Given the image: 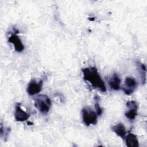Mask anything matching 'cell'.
Segmentation results:
<instances>
[{
    "label": "cell",
    "instance_id": "cell-1",
    "mask_svg": "<svg viewBox=\"0 0 147 147\" xmlns=\"http://www.w3.org/2000/svg\"><path fill=\"white\" fill-rule=\"evenodd\" d=\"M83 79L88 82L94 88L101 92L106 91V87L104 81L99 74L96 67H90L82 68Z\"/></svg>",
    "mask_w": 147,
    "mask_h": 147
},
{
    "label": "cell",
    "instance_id": "cell-2",
    "mask_svg": "<svg viewBox=\"0 0 147 147\" xmlns=\"http://www.w3.org/2000/svg\"><path fill=\"white\" fill-rule=\"evenodd\" d=\"M35 107L44 114H47L52 105L51 99L46 95L41 94L37 95L34 99Z\"/></svg>",
    "mask_w": 147,
    "mask_h": 147
},
{
    "label": "cell",
    "instance_id": "cell-3",
    "mask_svg": "<svg viewBox=\"0 0 147 147\" xmlns=\"http://www.w3.org/2000/svg\"><path fill=\"white\" fill-rule=\"evenodd\" d=\"M82 115L83 121L86 126L96 124L98 114L90 107H83L82 110Z\"/></svg>",
    "mask_w": 147,
    "mask_h": 147
},
{
    "label": "cell",
    "instance_id": "cell-4",
    "mask_svg": "<svg viewBox=\"0 0 147 147\" xmlns=\"http://www.w3.org/2000/svg\"><path fill=\"white\" fill-rule=\"evenodd\" d=\"M137 86V83L135 79L131 77H126L124 84L122 86L121 88L125 94L130 95L134 91Z\"/></svg>",
    "mask_w": 147,
    "mask_h": 147
},
{
    "label": "cell",
    "instance_id": "cell-5",
    "mask_svg": "<svg viewBox=\"0 0 147 147\" xmlns=\"http://www.w3.org/2000/svg\"><path fill=\"white\" fill-rule=\"evenodd\" d=\"M128 110L125 112V115L130 121L134 120L137 115L138 105L134 100H129L126 103Z\"/></svg>",
    "mask_w": 147,
    "mask_h": 147
},
{
    "label": "cell",
    "instance_id": "cell-6",
    "mask_svg": "<svg viewBox=\"0 0 147 147\" xmlns=\"http://www.w3.org/2000/svg\"><path fill=\"white\" fill-rule=\"evenodd\" d=\"M42 80H41L38 82L34 80H31L27 87L28 94L30 96L38 94L42 90Z\"/></svg>",
    "mask_w": 147,
    "mask_h": 147
},
{
    "label": "cell",
    "instance_id": "cell-7",
    "mask_svg": "<svg viewBox=\"0 0 147 147\" xmlns=\"http://www.w3.org/2000/svg\"><path fill=\"white\" fill-rule=\"evenodd\" d=\"M8 41L14 45V49L17 52H21L24 50V45L19 36H18L16 33H14L10 35L8 38Z\"/></svg>",
    "mask_w": 147,
    "mask_h": 147
},
{
    "label": "cell",
    "instance_id": "cell-8",
    "mask_svg": "<svg viewBox=\"0 0 147 147\" xmlns=\"http://www.w3.org/2000/svg\"><path fill=\"white\" fill-rule=\"evenodd\" d=\"M30 117L29 114L25 111L21 107L20 103H17L15 107L14 118L17 121L24 122L29 119Z\"/></svg>",
    "mask_w": 147,
    "mask_h": 147
},
{
    "label": "cell",
    "instance_id": "cell-9",
    "mask_svg": "<svg viewBox=\"0 0 147 147\" xmlns=\"http://www.w3.org/2000/svg\"><path fill=\"white\" fill-rule=\"evenodd\" d=\"M108 83L110 88L113 90L117 91L121 88V79L116 73H114L108 79Z\"/></svg>",
    "mask_w": 147,
    "mask_h": 147
},
{
    "label": "cell",
    "instance_id": "cell-10",
    "mask_svg": "<svg viewBox=\"0 0 147 147\" xmlns=\"http://www.w3.org/2000/svg\"><path fill=\"white\" fill-rule=\"evenodd\" d=\"M111 130L115 133L118 137H120L122 139H125L126 131L125 126L122 123H118L114 125H113L111 127Z\"/></svg>",
    "mask_w": 147,
    "mask_h": 147
},
{
    "label": "cell",
    "instance_id": "cell-11",
    "mask_svg": "<svg viewBox=\"0 0 147 147\" xmlns=\"http://www.w3.org/2000/svg\"><path fill=\"white\" fill-rule=\"evenodd\" d=\"M125 141L126 146L128 147H138V140L136 135L129 133L125 137Z\"/></svg>",
    "mask_w": 147,
    "mask_h": 147
},
{
    "label": "cell",
    "instance_id": "cell-12",
    "mask_svg": "<svg viewBox=\"0 0 147 147\" xmlns=\"http://www.w3.org/2000/svg\"><path fill=\"white\" fill-rule=\"evenodd\" d=\"M137 64L138 65V69H140V71L141 75V78L142 79V83H145L146 82V67L144 64L137 62Z\"/></svg>",
    "mask_w": 147,
    "mask_h": 147
},
{
    "label": "cell",
    "instance_id": "cell-13",
    "mask_svg": "<svg viewBox=\"0 0 147 147\" xmlns=\"http://www.w3.org/2000/svg\"><path fill=\"white\" fill-rule=\"evenodd\" d=\"M98 99H99V98H98V96H95V98H94L95 102V110H96V113L98 114V115H100L102 114L103 109L99 105V102H98Z\"/></svg>",
    "mask_w": 147,
    "mask_h": 147
}]
</instances>
